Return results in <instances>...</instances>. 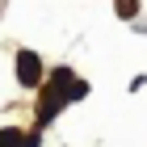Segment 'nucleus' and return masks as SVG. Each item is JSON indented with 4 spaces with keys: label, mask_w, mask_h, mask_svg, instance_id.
I'll return each mask as SVG.
<instances>
[{
    "label": "nucleus",
    "mask_w": 147,
    "mask_h": 147,
    "mask_svg": "<svg viewBox=\"0 0 147 147\" xmlns=\"http://www.w3.org/2000/svg\"><path fill=\"white\" fill-rule=\"evenodd\" d=\"M17 80H21L25 88H34L38 80H42V63H38L34 51H21V55H17Z\"/></svg>",
    "instance_id": "1"
},
{
    "label": "nucleus",
    "mask_w": 147,
    "mask_h": 147,
    "mask_svg": "<svg viewBox=\"0 0 147 147\" xmlns=\"http://www.w3.org/2000/svg\"><path fill=\"white\" fill-rule=\"evenodd\" d=\"M0 147H38V139H25L17 126H9V130H0Z\"/></svg>",
    "instance_id": "2"
},
{
    "label": "nucleus",
    "mask_w": 147,
    "mask_h": 147,
    "mask_svg": "<svg viewBox=\"0 0 147 147\" xmlns=\"http://www.w3.org/2000/svg\"><path fill=\"white\" fill-rule=\"evenodd\" d=\"M113 9L122 13V17H135V13H139V0H113Z\"/></svg>",
    "instance_id": "3"
}]
</instances>
